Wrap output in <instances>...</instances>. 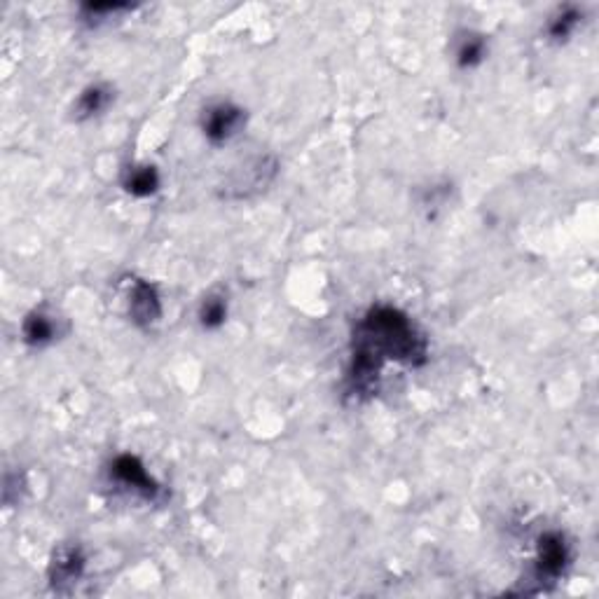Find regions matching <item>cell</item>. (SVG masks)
<instances>
[{"mask_svg": "<svg viewBox=\"0 0 599 599\" xmlns=\"http://www.w3.org/2000/svg\"><path fill=\"white\" fill-rule=\"evenodd\" d=\"M199 326L204 330H218L227 321V298L223 293H209L197 312Z\"/></svg>", "mask_w": 599, "mask_h": 599, "instance_id": "obj_13", "label": "cell"}, {"mask_svg": "<svg viewBox=\"0 0 599 599\" xmlns=\"http://www.w3.org/2000/svg\"><path fill=\"white\" fill-rule=\"evenodd\" d=\"M246 125V110L230 101L206 108L202 115V132L211 146H225L234 136L242 134Z\"/></svg>", "mask_w": 599, "mask_h": 599, "instance_id": "obj_4", "label": "cell"}, {"mask_svg": "<svg viewBox=\"0 0 599 599\" xmlns=\"http://www.w3.org/2000/svg\"><path fill=\"white\" fill-rule=\"evenodd\" d=\"M583 12L574 8V5H564V8H557L555 15L550 17L548 22V38L553 40V43H567V40L574 36L578 24H581Z\"/></svg>", "mask_w": 599, "mask_h": 599, "instance_id": "obj_11", "label": "cell"}, {"mask_svg": "<svg viewBox=\"0 0 599 599\" xmlns=\"http://www.w3.org/2000/svg\"><path fill=\"white\" fill-rule=\"evenodd\" d=\"M571 564V548L567 536L560 532H546L536 541V557L532 567V583H536L534 592L546 590L564 576Z\"/></svg>", "mask_w": 599, "mask_h": 599, "instance_id": "obj_2", "label": "cell"}, {"mask_svg": "<svg viewBox=\"0 0 599 599\" xmlns=\"http://www.w3.org/2000/svg\"><path fill=\"white\" fill-rule=\"evenodd\" d=\"M113 99H115L113 87L106 85V82H94V85L82 89L78 101H75V108H73L75 120H92V117L101 115L103 110L113 103Z\"/></svg>", "mask_w": 599, "mask_h": 599, "instance_id": "obj_10", "label": "cell"}, {"mask_svg": "<svg viewBox=\"0 0 599 599\" xmlns=\"http://www.w3.org/2000/svg\"><path fill=\"white\" fill-rule=\"evenodd\" d=\"M129 316L139 328H153L162 319V298L155 284L134 279L129 286Z\"/></svg>", "mask_w": 599, "mask_h": 599, "instance_id": "obj_7", "label": "cell"}, {"mask_svg": "<svg viewBox=\"0 0 599 599\" xmlns=\"http://www.w3.org/2000/svg\"><path fill=\"white\" fill-rule=\"evenodd\" d=\"M110 478L117 485H122L125 490L139 494L146 501H160L162 499V487L157 485V480L146 471L143 461L134 454H120L110 464Z\"/></svg>", "mask_w": 599, "mask_h": 599, "instance_id": "obj_5", "label": "cell"}, {"mask_svg": "<svg viewBox=\"0 0 599 599\" xmlns=\"http://www.w3.org/2000/svg\"><path fill=\"white\" fill-rule=\"evenodd\" d=\"M59 337V319L45 309H36L22 323V340L33 349H43Z\"/></svg>", "mask_w": 599, "mask_h": 599, "instance_id": "obj_8", "label": "cell"}, {"mask_svg": "<svg viewBox=\"0 0 599 599\" xmlns=\"http://www.w3.org/2000/svg\"><path fill=\"white\" fill-rule=\"evenodd\" d=\"M162 178L153 164H132L122 171V188L132 197H153L160 190Z\"/></svg>", "mask_w": 599, "mask_h": 599, "instance_id": "obj_9", "label": "cell"}, {"mask_svg": "<svg viewBox=\"0 0 599 599\" xmlns=\"http://www.w3.org/2000/svg\"><path fill=\"white\" fill-rule=\"evenodd\" d=\"M351 347L366 351L380 361L403 363L408 368L424 366L429 358V342L412 319L398 307L375 305L358 321Z\"/></svg>", "mask_w": 599, "mask_h": 599, "instance_id": "obj_1", "label": "cell"}, {"mask_svg": "<svg viewBox=\"0 0 599 599\" xmlns=\"http://www.w3.org/2000/svg\"><path fill=\"white\" fill-rule=\"evenodd\" d=\"M487 57V40L480 33H464V38L457 43V52H454V59H457L459 68H475L480 66Z\"/></svg>", "mask_w": 599, "mask_h": 599, "instance_id": "obj_12", "label": "cell"}, {"mask_svg": "<svg viewBox=\"0 0 599 599\" xmlns=\"http://www.w3.org/2000/svg\"><path fill=\"white\" fill-rule=\"evenodd\" d=\"M132 10L129 3H87L82 5V15H85L87 22H103V19L115 17L117 12H127Z\"/></svg>", "mask_w": 599, "mask_h": 599, "instance_id": "obj_14", "label": "cell"}, {"mask_svg": "<svg viewBox=\"0 0 599 599\" xmlns=\"http://www.w3.org/2000/svg\"><path fill=\"white\" fill-rule=\"evenodd\" d=\"M277 171L279 164L274 157H256V160L246 162L242 169L232 171L227 176L220 195L225 199H246L258 195L260 190H265L274 181Z\"/></svg>", "mask_w": 599, "mask_h": 599, "instance_id": "obj_3", "label": "cell"}, {"mask_svg": "<svg viewBox=\"0 0 599 599\" xmlns=\"http://www.w3.org/2000/svg\"><path fill=\"white\" fill-rule=\"evenodd\" d=\"M87 557L82 553L80 546H61L54 550L52 562H50V585L54 592L66 595L75 583L85 576Z\"/></svg>", "mask_w": 599, "mask_h": 599, "instance_id": "obj_6", "label": "cell"}]
</instances>
